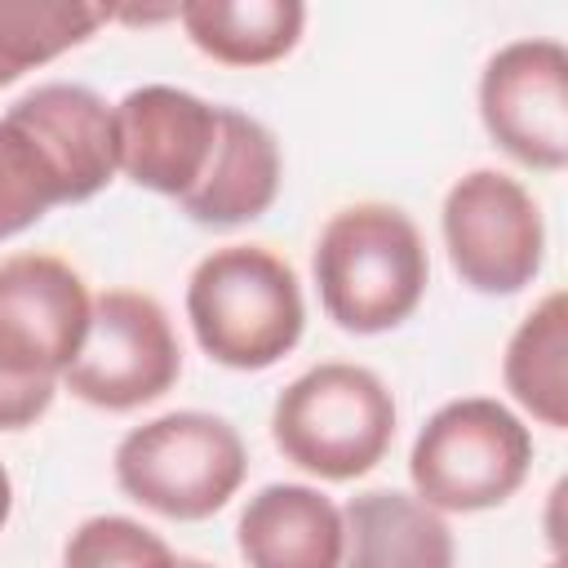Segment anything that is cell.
<instances>
[{
	"mask_svg": "<svg viewBox=\"0 0 568 568\" xmlns=\"http://www.w3.org/2000/svg\"><path fill=\"white\" fill-rule=\"evenodd\" d=\"M178 568H217V564H204V559H182V555H178Z\"/></svg>",
	"mask_w": 568,
	"mask_h": 568,
	"instance_id": "44dd1931",
	"label": "cell"
},
{
	"mask_svg": "<svg viewBox=\"0 0 568 568\" xmlns=\"http://www.w3.org/2000/svg\"><path fill=\"white\" fill-rule=\"evenodd\" d=\"M186 40L222 67H271L297 49L306 4L297 0H186L178 4Z\"/></svg>",
	"mask_w": 568,
	"mask_h": 568,
	"instance_id": "9a60e30c",
	"label": "cell"
},
{
	"mask_svg": "<svg viewBox=\"0 0 568 568\" xmlns=\"http://www.w3.org/2000/svg\"><path fill=\"white\" fill-rule=\"evenodd\" d=\"M546 568H564V559H550V564H546Z\"/></svg>",
	"mask_w": 568,
	"mask_h": 568,
	"instance_id": "7402d4cb",
	"label": "cell"
},
{
	"mask_svg": "<svg viewBox=\"0 0 568 568\" xmlns=\"http://www.w3.org/2000/svg\"><path fill=\"white\" fill-rule=\"evenodd\" d=\"M439 231L457 280L488 297L519 293L546 262L541 204L501 169L462 173L444 195Z\"/></svg>",
	"mask_w": 568,
	"mask_h": 568,
	"instance_id": "52a82bcc",
	"label": "cell"
},
{
	"mask_svg": "<svg viewBox=\"0 0 568 568\" xmlns=\"http://www.w3.org/2000/svg\"><path fill=\"white\" fill-rule=\"evenodd\" d=\"M4 120L27 129L44 146V155L62 173L67 204L93 200L120 173L115 169V111L84 84H67V80L36 84L4 111Z\"/></svg>",
	"mask_w": 568,
	"mask_h": 568,
	"instance_id": "8fae6325",
	"label": "cell"
},
{
	"mask_svg": "<svg viewBox=\"0 0 568 568\" xmlns=\"http://www.w3.org/2000/svg\"><path fill=\"white\" fill-rule=\"evenodd\" d=\"M111 9L84 0H0V89L84 44Z\"/></svg>",
	"mask_w": 568,
	"mask_h": 568,
	"instance_id": "e0dca14e",
	"label": "cell"
},
{
	"mask_svg": "<svg viewBox=\"0 0 568 568\" xmlns=\"http://www.w3.org/2000/svg\"><path fill=\"white\" fill-rule=\"evenodd\" d=\"M342 506L311 484L257 488L235 524L248 568H342Z\"/></svg>",
	"mask_w": 568,
	"mask_h": 568,
	"instance_id": "7c38bea8",
	"label": "cell"
},
{
	"mask_svg": "<svg viewBox=\"0 0 568 568\" xmlns=\"http://www.w3.org/2000/svg\"><path fill=\"white\" fill-rule=\"evenodd\" d=\"M93 297L53 253L0 262V430L36 426L89 333Z\"/></svg>",
	"mask_w": 568,
	"mask_h": 568,
	"instance_id": "6da1fadb",
	"label": "cell"
},
{
	"mask_svg": "<svg viewBox=\"0 0 568 568\" xmlns=\"http://www.w3.org/2000/svg\"><path fill=\"white\" fill-rule=\"evenodd\" d=\"M62 568H178V555L129 515H93L67 537Z\"/></svg>",
	"mask_w": 568,
	"mask_h": 568,
	"instance_id": "d6986e66",
	"label": "cell"
},
{
	"mask_svg": "<svg viewBox=\"0 0 568 568\" xmlns=\"http://www.w3.org/2000/svg\"><path fill=\"white\" fill-rule=\"evenodd\" d=\"M506 390L541 426H568V297L546 293L510 333L501 359Z\"/></svg>",
	"mask_w": 568,
	"mask_h": 568,
	"instance_id": "2e32d148",
	"label": "cell"
},
{
	"mask_svg": "<svg viewBox=\"0 0 568 568\" xmlns=\"http://www.w3.org/2000/svg\"><path fill=\"white\" fill-rule=\"evenodd\" d=\"M342 568H457L453 528L422 497L368 488L342 506Z\"/></svg>",
	"mask_w": 568,
	"mask_h": 568,
	"instance_id": "5bb4252c",
	"label": "cell"
},
{
	"mask_svg": "<svg viewBox=\"0 0 568 568\" xmlns=\"http://www.w3.org/2000/svg\"><path fill=\"white\" fill-rule=\"evenodd\" d=\"M280 173H284V160H280L275 133L257 115L222 106L213 160H209L200 186L178 204L200 226H240V222L262 217L275 204Z\"/></svg>",
	"mask_w": 568,
	"mask_h": 568,
	"instance_id": "4fadbf2b",
	"label": "cell"
},
{
	"mask_svg": "<svg viewBox=\"0 0 568 568\" xmlns=\"http://www.w3.org/2000/svg\"><path fill=\"white\" fill-rule=\"evenodd\" d=\"M186 320L213 364L240 373L271 368L306 328L297 271L266 244H222L186 280Z\"/></svg>",
	"mask_w": 568,
	"mask_h": 568,
	"instance_id": "3957f363",
	"label": "cell"
},
{
	"mask_svg": "<svg viewBox=\"0 0 568 568\" xmlns=\"http://www.w3.org/2000/svg\"><path fill=\"white\" fill-rule=\"evenodd\" d=\"M528 466V426L488 395H466L435 408L408 453L413 497L439 515H475L510 501L524 488Z\"/></svg>",
	"mask_w": 568,
	"mask_h": 568,
	"instance_id": "8992f818",
	"label": "cell"
},
{
	"mask_svg": "<svg viewBox=\"0 0 568 568\" xmlns=\"http://www.w3.org/2000/svg\"><path fill=\"white\" fill-rule=\"evenodd\" d=\"M9 510H13V479H9V470L0 466V528L9 524Z\"/></svg>",
	"mask_w": 568,
	"mask_h": 568,
	"instance_id": "ffe728a7",
	"label": "cell"
},
{
	"mask_svg": "<svg viewBox=\"0 0 568 568\" xmlns=\"http://www.w3.org/2000/svg\"><path fill=\"white\" fill-rule=\"evenodd\" d=\"M311 271L324 315L359 337L404 324L430 284V257L417 222L382 200L337 209L315 240Z\"/></svg>",
	"mask_w": 568,
	"mask_h": 568,
	"instance_id": "7a4b0ae2",
	"label": "cell"
},
{
	"mask_svg": "<svg viewBox=\"0 0 568 568\" xmlns=\"http://www.w3.org/2000/svg\"><path fill=\"white\" fill-rule=\"evenodd\" d=\"M58 204H67L62 173L27 129L0 115V240L36 226Z\"/></svg>",
	"mask_w": 568,
	"mask_h": 568,
	"instance_id": "ac0fdd59",
	"label": "cell"
},
{
	"mask_svg": "<svg viewBox=\"0 0 568 568\" xmlns=\"http://www.w3.org/2000/svg\"><path fill=\"white\" fill-rule=\"evenodd\" d=\"M115 169L169 200H186L217 146L222 106L178 84L129 89L115 106Z\"/></svg>",
	"mask_w": 568,
	"mask_h": 568,
	"instance_id": "30bf717a",
	"label": "cell"
},
{
	"mask_svg": "<svg viewBox=\"0 0 568 568\" xmlns=\"http://www.w3.org/2000/svg\"><path fill=\"white\" fill-rule=\"evenodd\" d=\"M182 377V346L151 293L106 288L93 297L89 333L62 386L106 413H129L169 395Z\"/></svg>",
	"mask_w": 568,
	"mask_h": 568,
	"instance_id": "ba28073f",
	"label": "cell"
},
{
	"mask_svg": "<svg viewBox=\"0 0 568 568\" xmlns=\"http://www.w3.org/2000/svg\"><path fill=\"white\" fill-rule=\"evenodd\" d=\"M115 484L129 501L164 519H209L217 515L248 475V448L240 430L200 408L164 413L133 426L115 444Z\"/></svg>",
	"mask_w": 568,
	"mask_h": 568,
	"instance_id": "5b68a950",
	"label": "cell"
},
{
	"mask_svg": "<svg viewBox=\"0 0 568 568\" xmlns=\"http://www.w3.org/2000/svg\"><path fill=\"white\" fill-rule=\"evenodd\" d=\"M479 120L524 169L568 164V49L546 36L501 44L479 71Z\"/></svg>",
	"mask_w": 568,
	"mask_h": 568,
	"instance_id": "9c48e42d",
	"label": "cell"
},
{
	"mask_svg": "<svg viewBox=\"0 0 568 568\" xmlns=\"http://www.w3.org/2000/svg\"><path fill=\"white\" fill-rule=\"evenodd\" d=\"M271 439L297 470L346 484L386 457L395 439V399L373 368L328 359L280 390Z\"/></svg>",
	"mask_w": 568,
	"mask_h": 568,
	"instance_id": "277c9868",
	"label": "cell"
}]
</instances>
